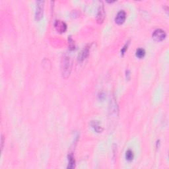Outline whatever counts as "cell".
Listing matches in <instances>:
<instances>
[{
  "mask_svg": "<svg viewBox=\"0 0 169 169\" xmlns=\"http://www.w3.org/2000/svg\"><path fill=\"white\" fill-rule=\"evenodd\" d=\"M68 42H69V49L70 50H74L75 49V44H74V41L73 40V39L71 38V37H69V38L68 39Z\"/></svg>",
  "mask_w": 169,
  "mask_h": 169,
  "instance_id": "13",
  "label": "cell"
},
{
  "mask_svg": "<svg viewBox=\"0 0 169 169\" xmlns=\"http://www.w3.org/2000/svg\"><path fill=\"white\" fill-rule=\"evenodd\" d=\"M145 55V51L143 48H139L136 51V56L139 58H142Z\"/></svg>",
  "mask_w": 169,
  "mask_h": 169,
  "instance_id": "12",
  "label": "cell"
},
{
  "mask_svg": "<svg viewBox=\"0 0 169 169\" xmlns=\"http://www.w3.org/2000/svg\"><path fill=\"white\" fill-rule=\"evenodd\" d=\"M44 1H38L37 2V9L35 12V19L40 21L42 19L44 15Z\"/></svg>",
  "mask_w": 169,
  "mask_h": 169,
  "instance_id": "3",
  "label": "cell"
},
{
  "mask_svg": "<svg viewBox=\"0 0 169 169\" xmlns=\"http://www.w3.org/2000/svg\"><path fill=\"white\" fill-rule=\"evenodd\" d=\"M91 126L97 133H101L102 130H103L102 126L100 125V123H99L97 121H92Z\"/></svg>",
  "mask_w": 169,
  "mask_h": 169,
  "instance_id": "9",
  "label": "cell"
},
{
  "mask_svg": "<svg viewBox=\"0 0 169 169\" xmlns=\"http://www.w3.org/2000/svg\"><path fill=\"white\" fill-rule=\"evenodd\" d=\"M75 159L73 158V155H69L68 156V168H75Z\"/></svg>",
  "mask_w": 169,
  "mask_h": 169,
  "instance_id": "10",
  "label": "cell"
},
{
  "mask_svg": "<svg viewBox=\"0 0 169 169\" xmlns=\"http://www.w3.org/2000/svg\"><path fill=\"white\" fill-rule=\"evenodd\" d=\"M134 153H133L132 151L130 150V149L127 151L126 153V159L128 160V161H132L133 159H134Z\"/></svg>",
  "mask_w": 169,
  "mask_h": 169,
  "instance_id": "11",
  "label": "cell"
},
{
  "mask_svg": "<svg viewBox=\"0 0 169 169\" xmlns=\"http://www.w3.org/2000/svg\"><path fill=\"white\" fill-rule=\"evenodd\" d=\"M89 54V46H86L81 52L80 56H79V60L80 62H83L85 60Z\"/></svg>",
  "mask_w": 169,
  "mask_h": 169,
  "instance_id": "8",
  "label": "cell"
},
{
  "mask_svg": "<svg viewBox=\"0 0 169 169\" xmlns=\"http://www.w3.org/2000/svg\"><path fill=\"white\" fill-rule=\"evenodd\" d=\"M72 69V61L70 57L64 55L61 60V72L64 79H67L71 74Z\"/></svg>",
  "mask_w": 169,
  "mask_h": 169,
  "instance_id": "1",
  "label": "cell"
},
{
  "mask_svg": "<svg viewBox=\"0 0 169 169\" xmlns=\"http://www.w3.org/2000/svg\"><path fill=\"white\" fill-rule=\"evenodd\" d=\"M119 110L118 107L117 102L114 96L110 98L109 108H108V118H109V122L112 123V122H116L118 117Z\"/></svg>",
  "mask_w": 169,
  "mask_h": 169,
  "instance_id": "2",
  "label": "cell"
},
{
  "mask_svg": "<svg viewBox=\"0 0 169 169\" xmlns=\"http://www.w3.org/2000/svg\"><path fill=\"white\" fill-rule=\"evenodd\" d=\"M4 137L2 135V137H1V150L3 149V148H4Z\"/></svg>",
  "mask_w": 169,
  "mask_h": 169,
  "instance_id": "14",
  "label": "cell"
},
{
  "mask_svg": "<svg viewBox=\"0 0 169 169\" xmlns=\"http://www.w3.org/2000/svg\"><path fill=\"white\" fill-rule=\"evenodd\" d=\"M166 36H167V34H166V32L163 31V30H162L161 29H156L155 31L153 32L152 35V37L155 41L161 42L163 40L166 38Z\"/></svg>",
  "mask_w": 169,
  "mask_h": 169,
  "instance_id": "4",
  "label": "cell"
},
{
  "mask_svg": "<svg viewBox=\"0 0 169 169\" xmlns=\"http://www.w3.org/2000/svg\"><path fill=\"white\" fill-rule=\"evenodd\" d=\"M126 19V13L124 11H120L118 13L115 18V21L118 25H122L125 22Z\"/></svg>",
  "mask_w": 169,
  "mask_h": 169,
  "instance_id": "7",
  "label": "cell"
},
{
  "mask_svg": "<svg viewBox=\"0 0 169 169\" xmlns=\"http://www.w3.org/2000/svg\"><path fill=\"white\" fill-rule=\"evenodd\" d=\"M55 28L56 29V31L58 32L63 33L65 32L67 30V25H66L65 23L63 22L62 21H56L55 23Z\"/></svg>",
  "mask_w": 169,
  "mask_h": 169,
  "instance_id": "6",
  "label": "cell"
},
{
  "mask_svg": "<svg viewBox=\"0 0 169 169\" xmlns=\"http://www.w3.org/2000/svg\"><path fill=\"white\" fill-rule=\"evenodd\" d=\"M105 18V10L104 7L102 3H101V5H100L98 7V12H97V16H96V21H97L98 23L101 24L103 23Z\"/></svg>",
  "mask_w": 169,
  "mask_h": 169,
  "instance_id": "5",
  "label": "cell"
}]
</instances>
